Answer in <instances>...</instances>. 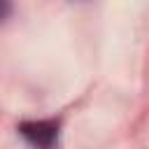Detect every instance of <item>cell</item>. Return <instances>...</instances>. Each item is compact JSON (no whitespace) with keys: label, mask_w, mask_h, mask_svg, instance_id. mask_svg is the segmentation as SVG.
<instances>
[{"label":"cell","mask_w":149,"mask_h":149,"mask_svg":"<svg viewBox=\"0 0 149 149\" xmlns=\"http://www.w3.org/2000/svg\"><path fill=\"white\" fill-rule=\"evenodd\" d=\"M58 121L56 119H40V121H23L19 133L33 144L35 149H54L58 142Z\"/></svg>","instance_id":"cell-1"},{"label":"cell","mask_w":149,"mask_h":149,"mask_svg":"<svg viewBox=\"0 0 149 149\" xmlns=\"http://www.w3.org/2000/svg\"><path fill=\"white\" fill-rule=\"evenodd\" d=\"M7 7H9V0H0V21H2L5 14H7Z\"/></svg>","instance_id":"cell-2"}]
</instances>
